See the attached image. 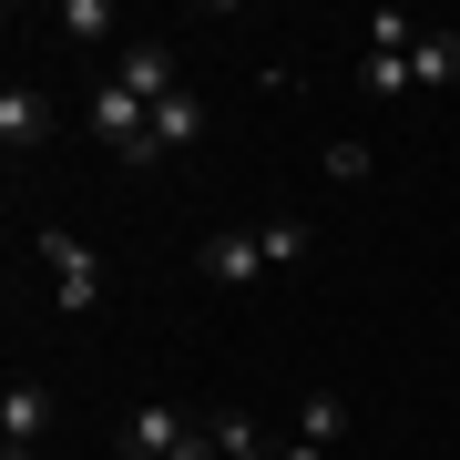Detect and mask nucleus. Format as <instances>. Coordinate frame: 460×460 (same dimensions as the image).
<instances>
[{
  "label": "nucleus",
  "mask_w": 460,
  "mask_h": 460,
  "mask_svg": "<svg viewBox=\"0 0 460 460\" xmlns=\"http://www.w3.org/2000/svg\"><path fill=\"white\" fill-rule=\"evenodd\" d=\"M184 440H195V420H184L174 399H144V410H133V420L113 429V450H123V460H174Z\"/></svg>",
  "instance_id": "nucleus-4"
},
{
  "label": "nucleus",
  "mask_w": 460,
  "mask_h": 460,
  "mask_svg": "<svg viewBox=\"0 0 460 460\" xmlns=\"http://www.w3.org/2000/svg\"><path fill=\"white\" fill-rule=\"evenodd\" d=\"M410 83H420V93H460V41H450V31H429V41L410 51Z\"/></svg>",
  "instance_id": "nucleus-9"
},
{
  "label": "nucleus",
  "mask_w": 460,
  "mask_h": 460,
  "mask_svg": "<svg viewBox=\"0 0 460 460\" xmlns=\"http://www.w3.org/2000/svg\"><path fill=\"white\" fill-rule=\"evenodd\" d=\"M328 174H338V184H368V144H348V133H338V144H328Z\"/></svg>",
  "instance_id": "nucleus-15"
},
{
  "label": "nucleus",
  "mask_w": 460,
  "mask_h": 460,
  "mask_svg": "<svg viewBox=\"0 0 460 460\" xmlns=\"http://www.w3.org/2000/svg\"><path fill=\"white\" fill-rule=\"evenodd\" d=\"M277 460H328V450H317V440H277Z\"/></svg>",
  "instance_id": "nucleus-16"
},
{
  "label": "nucleus",
  "mask_w": 460,
  "mask_h": 460,
  "mask_svg": "<svg viewBox=\"0 0 460 460\" xmlns=\"http://www.w3.org/2000/svg\"><path fill=\"white\" fill-rule=\"evenodd\" d=\"M51 31H62V41H102V31H113V11H102V0H62Z\"/></svg>",
  "instance_id": "nucleus-13"
},
{
  "label": "nucleus",
  "mask_w": 460,
  "mask_h": 460,
  "mask_svg": "<svg viewBox=\"0 0 460 460\" xmlns=\"http://www.w3.org/2000/svg\"><path fill=\"white\" fill-rule=\"evenodd\" d=\"M174 460H215V440H205V429H195V440H184V450H174Z\"/></svg>",
  "instance_id": "nucleus-17"
},
{
  "label": "nucleus",
  "mask_w": 460,
  "mask_h": 460,
  "mask_svg": "<svg viewBox=\"0 0 460 460\" xmlns=\"http://www.w3.org/2000/svg\"><path fill=\"white\" fill-rule=\"evenodd\" d=\"M195 277H205V287H256V277H266L256 226H215L205 246H195Z\"/></svg>",
  "instance_id": "nucleus-3"
},
{
  "label": "nucleus",
  "mask_w": 460,
  "mask_h": 460,
  "mask_svg": "<svg viewBox=\"0 0 460 460\" xmlns=\"http://www.w3.org/2000/svg\"><path fill=\"white\" fill-rule=\"evenodd\" d=\"M41 440H51V378L21 368L11 389H0V460H31Z\"/></svg>",
  "instance_id": "nucleus-2"
},
{
  "label": "nucleus",
  "mask_w": 460,
  "mask_h": 460,
  "mask_svg": "<svg viewBox=\"0 0 460 460\" xmlns=\"http://www.w3.org/2000/svg\"><path fill=\"white\" fill-rule=\"evenodd\" d=\"M420 41H429V31H420L410 11H368V21H358V51H389V62H410Z\"/></svg>",
  "instance_id": "nucleus-8"
},
{
  "label": "nucleus",
  "mask_w": 460,
  "mask_h": 460,
  "mask_svg": "<svg viewBox=\"0 0 460 460\" xmlns=\"http://www.w3.org/2000/svg\"><path fill=\"white\" fill-rule=\"evenodd\" d=\"M205 440H215V460H266V429H256L246 410H215V420H205Z\"/></svg>",
  "instance_id": "nucleus-11"
},
{
  "label": "nucleus",
  "mask_w": 460,
  "mask_h": 460,
  "mask_svg": "<svg viewBox=\"0 0 460 460\" xmlns=\"http://www.w3.org/2000/svg\"><path fill=\"white\" fill-rule=\"evenodd\" d=\"M113 83H123L133 102H144V113L184 93V83H174V51H164V41H123V51H113Z\"/></svg>",
  "instance_id": "nucleus-5"
},
{
  "label": "nucleus",
  "mask_w": 460,
  "mask_h": 460,
  "mask_svg": "<svg viewBox=\"0 0 460 460\" xmlns=\"http://www.w3.org/2000/svg\"><path fill=\"white\" fill-rule=\"evenodd\" d=\"M338 429H348V399H338V389H307V399H296V440H317V450H328Z\"/></svg>",
  "instance_id": "nucleus-12"
},
{
  "label": "nucleus",
  "mask_w": 460,
  "mask_h": 460,
  "mask_svg": "<svg viewBox=\"0 0 460 460\" xmlns=\"http://www.w3.org/2000/svg\"><path fill=\"white\" fill-rule=\"evenodd\" d=\"M358 83H368V93H410V62H389V51H358Z\"/></svg>",
  "instance_id": "nucleus-14"
},
{
  "label": "nucleus",
  "mask_w": 460,
  "mask_h": 460,
  "mask_svg": "<svg viewBox=\"0 0 460 460\" xmlns=\"http://www.w3.org/2000/svg\"><path fill=\"white\" fill-rule=\"evenodd\" d=\"M41 144H51V93L41 83H11V93H0V154L21 164V154H41Z\"/></svg>",
  "instance_id": "nucleus-6"
},
{
  "label": "nucleus",
  "mask_w": 460,
  "mask_h": 460,
  "mask_svg": "<svg viewBox=\"0 0 460 460\" xmlns=\"http://www.w3.org/2000/svg\"><path fill=\"white\" fill-rule=\"evenodd\" d=\"M31 256H41L51 296H62V317H93V307H102V256H93L72 226H41V235H31Z\"/></svg>",
  "instance_id": "nucleus-1"
},
{
  "label": "nucleus",
  "mask_w": 460,
  "mask_h": 460,
  "mask_svg": "<svg viewBox=\"0 0 460 460\" xmlns=\"http://www.w3.org/2000/svg\"><path fill=\"white\" fill-rule=\"evenodd\" d=\"M256 246H266V266H307L317 226H307V215H266V226H256Z\"/></svg>",
  "instance_id": "nucleus-10"
},
{
  "label": "nucleus",
  "mask_w": 460,
  "mask_h": 460,
  "mask_svg": "<svg viewBox=\"0 0 460 460\" xmlns=\"http://www.w3.org/2000/svg\"><path fill=\"white\" fill-rule=\"evenodd\" d=\"M195 144H205V102H195V93L154 102V154H164V164H174V154H195Z\"/></svg>",
  "instance_id": "nucleus-7"
}]
</instances>
